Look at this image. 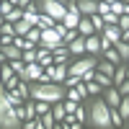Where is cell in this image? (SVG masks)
Segmentation results:
<instances>
[{"mask_svg": "<svg viewBox=\"0 0 129 129\" xmlns=\"http://www.w3.org/2000/svg\"><path fill=\"white\" fill-rule=\"evenodd\" d=\"M0 59L3 62H10V59H23V49L16 47V44H5L0 49Z\"/></svg>", "mask_w": 129, "mask_h": 129, "instance_id": "9", "label": "cell"}, {"mask_svg": "<svg viewBox=\"0 0 129 129\" xmlns=\"http://www.w3.org/2000/svg\"><path fill=\"white\" fill-rule=\"evenodd\" d=\"M119 26L121 28H129V13H121L119 16Z\"/></svg>", "mask_w": 129, "mask_h": 129, "instance_id": "32", "label": "cell"}, {"mask_svg": "<svg viewBox=\"0 0 129 129\" xmlns=\"http://www.w3.org/2000/svg\"><path fill=\"white\" fill-rule=\"evenodd\" d=\"M0 126L3 129H21L23 126V119L18 116L16 106L8 101L5 93H0Z\"/></svg>", "mask_w": 129, "mask_h": 129, "instance_id": "2", "label": "cell"}, {"mask_svg": "<svg viewBox=\"0 0 129 129\" xmlns=\"http://www.w3.org/2000/svg\"><path fill=\"white\" fill-rule=\"evenodd\" d=\"M67 47H70V52H72V57H83V54H88V49H85V36H83V34H78Z\"/></svg>", "mask_w": 129, "mask_h": 129, "instance_id": "11", "label": "cell"}, {"mask_svg": "<svg viewBox=\"0 0 129 129\" xmlns=\"http://www.w3.org/2000/svg\"><path fill=\"white\" fill-rule=\"evenodd\" d=\"M39 8L41 13L52 16L54 21H64V16H67V3H62V0H39Z\"/></svg>", "mask_w": 129, "mask_h": 129, "instance_id": "4", "label": "cell"}, {"mask_svg": "<svg viewBox=\"0 0 129 129\" xmlns=\"http://www.w3.org/2000/svg\"><path fill=\"white\" fill-rule=\"evenodd\" d=\"M54 23H57V21L52 18V16H47V13H39V28H54Z\"/></svg>", "mask_w": 129, "mask_h": 129, "instance_id": "20", "label": "cell"}, {"mask_svg": "<svg viewBox=\"0 0 129 129\" xmlns=\"http://www.w3.org/2000/svg\"><path fill=\"white\" fill-rule=\"evenodd\" d=\"M52 106H54V103H49V101H36V114H39V116L49 114V111H52Z\"/></svg>", "mask_w": 129, "mask_h": 129, "instance_id": "25", "label": "cell"}, {"mask_svg": "<svg viewBox=\"0 0 129 129\" xmlns=\"http://www.w3.org/2000/svg\"><path fill=\"white\" fill-rule=\"evenodd\" d=\"M85 49L93 57H103V44H101V34H90L85 36Z\"/></svg>", "mask_w": 129, "mask_h": 129, "instance_id": "7", "label": "cell"}, {"mask_svg": "<svg viewBox=\"0 0 129 129\" xmlns=\"http://www.w3.org/2000/svg\"><path fill=\"white\" fill-rule=\"evenodd\" d=\"M90 18H93V26H95V34H103V28H106V21H103V16H101V13H93Z\"/></svg>", "mask_w": 129, "mask_h": 129, "instance_id": "22", "label": "cell"}, {"mask_svg": "<svg viewBox=\"0 0 129 129\" xmlns=\"http://www.w3.org/2000/svg\"><path fill=\"white\" fill-rule=\"evenodd\" d=\"M41 121H44V129H52V126H57V119H54V114H44V116H41Z\"/></svg>", "mask_w": 129, "mask_h": 129, "instance_id": "27", "label": "cell"}, {"mask_svg": "<svg viewBox=\"0 0 129 129\" xmlns=\"http://www.w3.org/2000/svg\"><path fill=\"white\" fill-rule=\"evenodd\" d=\"M21 18H23V8H21V5H16V8L10 10V13H8L3 21H13V23H16V21H21Z\"/></svg>", "mask_w": 129, "mask_h": 129, "instance_id": "23", "label": "cell"}, {"mask_svg": "<svg viewBox=\"0 0 129 129\" xmlns=\"http://www.w3.org/2000/svg\"><path fill=\"white\" fill-rule=\"evenodd\" d=\"M98 13H101V16H109V13H111V3H106V0H98Z\"/></svg>", "mask_w": 129, "mask_h": 129, "instance_id": "29", "label": "cell"}, {"mask_svg": "<svg viewBox=\"0 0 129 129\" xmlns=\"http://www.w3.org/2000/svg\"><path fill=\"white\" fill-rule=\"evenodd\" d=\"M31 28H34V23H28L26 18H21V21H16V34H18V36H26V34H28Z\"/></svg>", "mask_w": 129, "mask_h": 129, "instance_id": "17", "label": "cell"}, {"mask_svg": "<svg viewBox=\"0 0 129 129\" xmlns=\"http://www.w3.org/2000/svg\"><path fill=\"white\" fill-rule=\"evenodd\" d=\"M88 90H90V98H93V95H103V85L101 83H95V80H88Z\"/></svg>", "mask_w": 129, "mask_h": 129, "instance_id": "24", "label": "cell"}, {"mask_svg": "<svg viewBox=\"0 0 129 129\" xmlns=\"http://www.w3.org/2000/svg\"><path fill=\"white\" fill-rule=\"evenodd\" d=\"M36 62L41 64V67H52V64H54V54H52V49L41 44V47H39V59H36Z\"/></svg>", "mask_w": 129, "mask_h": 129, "instance_id": "12", "label": "cell"}, {"mask_svg": "<svg viewBox=\"0 0 129 129\" xmlns=\"http://www.w3.org/2000/svg\"><path fill=\"white\" fill-rule=\"evenodd\" d=\"M62 3H70V0H62Z\"/></svg>", "mask_w": 129, "mask_h": 129, "instance_id": "35", "label": "cell"}, {"mask_svg": "<svg viewBox=\"0 0 129 129\" xmlns=\"http://www.w3.org/2000/svg\"><path fill=\"white\" fill-rule=\"evenodd\" d=\"M83 78H80V75H67V80H64V85H67V88H75V85H78Z\"/></svg>", "mask_w": 129, "mask_h": 129, "instance_id": "30", "label": "cell"}, {"mask_svg": "<svg viewBox=\"0 0 129 129\" xmlns=\"http://www.w3.org/2000/svg\"><path fill=\"white\" fill-rule=\"evenodd\" d=\"M119 90H121V93H124V95H129V78H126V80H124V83H121V85H119Z\"/></svg>", "mask_w": 129, "mask_h": 129, "instance_id": "33", "label": "cell"}, {"mask_svg": "<svg viewBox=\"0 0 129 129\" xmlns=\"http://www.w3.org/2000/svg\"><path fill=\"white\" fill-rule=\"evenodd\" d=\"M41 44L49 47V49H54V47L64 44V36L59 34L57 28H41ZM41 44H39V47H41Z\"/></svg>", "mask_w": 129, "mask_h": 129, "instance_id": "6", "label": "cell"}, {"mask_svg": "<svg viewBox=\"0 0 129 129\" xmlns=\"http://www.w3.org/2000/svg\"><path fill=\"white\" fill-rule=\"evenodd\" d=\"M103 98H106V103H109L111 109H119V103H121V98H124V93L119 90V85H111V88H106V90H103Z\"/></svg>", "mask_w": 129, "mask_h": 129, "instance_id": "8", "label": "cell"}, {"mask_svg": "<svg viewBox=\"0 0 129 129\" xmlns=\"http://www.w3.org/2000/svg\"><path fill=\"white\" fill-rule=\"evenodd\" d=\"M114 47H116V52L121 54V59L126 62V59H129V41H124V39H121V41H116Z\"/></svg>", "mask_w": 129, "mask_h": 129, "instance_id": "21", "label": "cell"}, {"mask_svg": "<svg viewBox=\"0 0 129 129\" xmlns=\"http://www.w3.org/2000/svg\"><path fill=\"white\" fill-rule=\"evenodd\" d=\"M78 5H80V10H83V16L98 13V0H78Z\"/></svg>", "mask_w": 129, "mask_h": 129, "instance_id": "13", "label": "cell"}, {"mask_svg": "<svg viewBox=\"0 0 129 129\" xmlns=\"http://www.w3.org/2000/svg\"><path fill=\"white\" fill-rule=\"evenodd\" d=\"M98 59L101 57H93V54H83V57L70 59V75H80L83 78L85 72H90V70L98 67Z\"/></svg>", "mask_w": 129, "mask_h": 129, "instance_id": "3", "label": "cell"}, {"mask_svg": "<svg viewBox=\"0 0 129 129\" xmlns=\"http://www.w3.org/2000/svg\"><path fill=\"white\" fill-rule=\"evenodd\" d=\"M78 31L83 36H90V34H95V26H93V18L90 16H83V21H80V26H78Z\"/></svg>", "mask_w": 129, "mask_h": 129, "instance_id": "14", "label": "cell"}, {"mask_svg": "<svg viewBox=\"0 0 129 129\" xmlns=\"http://www.w3.org/2000/svg\"><path fill=\"white\" fill-rule=\"evenodd\" d=\"M88 126L93 129H111L114 126V119H111V106L106 103V98H98L93 95V101L88 103Z\"/></svg>", "mask_w": 129, "mask_h": 129, "instance_id": "1", "label": "cell"}, {"mask_svg": "<svg viewBox=\"0 0 129 129\" xmlns=\"http://www.w3.org/2000/svg\"><path fill=\"white\" fill-rule=\"evenodd\" d=\"M10 64H13V70L21 75V72H23V67H26V62L23 59H10Z\"/></svg>", "mask_w": 129, "mask_h": 129, "instance_id": "31", "label": "cell"}, {"mask_svg": "<svg viewBox=\"0 0 129 129\" xmlns=\"http://www.w3.org/2000/svg\"><path fill=\"white\" fill-rule=\"evenodd\" d=\"M103 57H106V59H111L114 64H121V62H124V59H121V54L116 52V47H109V49H103Z\"/></svg>", "mask_w": 129, "mask_h": 129, "instance_id": "18", "label": "cell"}, {"mask_svg": "<svg viewBox=\"0 0 129 129\" xmlns=\"http://www.w3.org/2000/svg\"><path fill=\"white\" fill-rule=\"evenodd\" d=\"M52 114H54L57 121H64L67 119V109H64V101H57L54 106H52Z\"/></svg>", "mask_w": 129, "mask_h": 129, "instance_id": "15", "label": "cell"}, {"mask_svg": "<svg viewBox=\"0 0 129 129\" xmlns=\"http://www.w3.org/2000/svg\"><path fill=\"white\" fill-rule=\"evenodd\" d=\"M52 54H54V64H70V57H72V52L67 44H59L52 49Z\"/></svg>", "mask_w": 129, "mask_h": 129, "instance_id": "10", "label": "cell"}, {"mask_svg": "<svg viewBox=\"0 0 129 129\" xmlns=\"http://www.w3.org/2000/svg\"><path fill=\"white\" fill-rule=\"evenodd\" d=\"M124 41H129V28H124V36H121Z\"/></svg>", "mask_w": 129, "mask_h": 129, "instance_id": "34", "label": "cell"}, {"mask_svg": "<svg viewBox=\"0 0 129 129\" xmlns=\"http://www.w3.org/2000/svg\"><path fill=\"white\" fill-rule=\"evenodd\" d=\"M44 72L47 67H41L39 62H28L23 72H21V80H26V83H36V80H44Z\"/></svg>", "mask_w": 129, "mask_h": 129, "instance_id": "5", "label": "cell"}, {"mask_svg": "<svg viewBox=\"0 0 129 129\" xmlns=\"http://www.w3.org/2000/svg\"><path fill=\"white\" fill-rule=\"evenodd\" d=\"M75 119L83 121V124L88 121V106H83V103H80V106H78V111H75Z\"/></svg>", "mask_w": 129, "mask_h": 129, "instance_id": "26", "label": "cell"}, {"mask_svg": "<svg viewBox=\"0 0 129 129\" xmlns=\"http://www.w3.org/2000/svg\"><path fill=\"white\" fill-rule=\"evenodd\" d=\"M26 39H28L34 47H39V44H41V28H39V26H34V28L26 34Z\"/></svg>", "mask_w": 129, "mask_h": 129, "instance_id": "19", "label": "cell"}, {"mask_svg": "<svg viewBox=\"0 0 129 129\" xmlns=\"http://www.w3.org/2000/svg\"><path fill=\"white\" fill-rule=\"evenodd\" d=\"M13 8H16V5L10 3V0H3V5H0V18H5V16H8Z\"/></svg>", "mask_w": 129, "mask_h": 129, "instance_id": "28", "label": "cell"}, {"mask_svg": "<svg viewBox=\"0 0 129 129\" xmlns=\"http://www.w3.org/2000/svg\"><path fill=\"white\" fill-rule=\"evenodd\" d=\"M126 70H129V64H119V67H116V72H114V85H121L124 80H126Z\"/></svg>", "mask_w": 129, "mask_h": 129, "instance_id": "16", "label": "cell"}]
</instances>
